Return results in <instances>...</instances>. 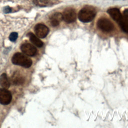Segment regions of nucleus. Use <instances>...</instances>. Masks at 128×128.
Returning <instances> with one entry per match:
<instances>
[{"label": "nucleus", "instance_id": "nucleus-1", "mask_svg": "<svg viewBox=\"0 0 128 128\" xmlns=\"http://www.w3.org/2000/svg\"><path fill=\"white\" fill-rule=\"evenodd\" d=\"M96 14V11L95 8L92 6H87L83 8L79 12L78 18L82 22H88L94 18Z\"/></svg>", "mask_w": 128, "mask_h": 128}, {"label": "nucleus", "instance_id": "nucleus-2", "mask_svg": "<svg viewBox=\"0 0 128 128\" xmlns=\"http://www.w3.org/2000/svg\"><path fill=\"white\" fill-rule=\"evenodd\" d=\"M12 62L14 64L26 68L30 67L32 64L30 58L20 52H17L14 54L12 58Z\"/></svg>", "mask_w": 128, "mask_h": 128}, {"label": "nucleus", "instance_id": "nucleus-3", "mask_svg": "<svg viewBox=\"0 0 128 128\" xmlns=\"http://www.w3.org/2000/svg\"><path fill=\"white\" fill-rule=\"evenodd\" d=\"M98 27L102 30L106 32H110L114 29L113 24L106 18H101L97 22Z\"/></svg>", "mask_w": 128, "mask_h": 128}, {"label": "nucleus", "instance_id": "nucleus-4", "mask_svg": "<svg viewBox=\"0 0 128 128\" xmlns=\"http://www.w3.org/2000/svg\"><path fill=\"white\" fill-rule=\"evenodd\" d=\"M62 20L67 23H72L74 22L76 18V15L75 10L71 8L66 9L62 14Z\"/></svg>", "mask_w": 128, "mask_h": 128}, {"label": "nucleus", "instance_id": "nucleus-5", "mask_svg": "<svg viewBox=\"0 0 128 128\" xmlns=\"http://www.w3.org/2000/svg\"><path fill=\"white\" fill-rule=\"evenodd\" d=\"M12 99L10 92L5 88H0V103L3 105L9 104Z\"/></svg>", "mask_w": 128, "mask_h": 128}, {"label": "nucleus", "instance_id": "nucleus-6", "mask_svg": "<svg viewBox=\"0 0 128 128\" xmlns=\"http://www.w3.org/2000/svg\"><path fill=\"white\" fill-rule=\"evenodd\" d=\"M34 32L38 37L44 38L48 35L49 32V29L44 24H38L34 26Z\"/></svg>", "mask_w": 128, "mask_h": 128}, {"label": "nucleus", "instance_id": "nucleus-7", "mask_svg": "<svg viewBox=\"0 0 128 128\" xmlns=\"http://www.w3.org/2000/svg\"><path fill=\"white\" fill-rule=\"evenodd\" d=\"M20 50L25 54L28 56H34L37 52L36 48L28 43H25L20 46Z\"/></svg>", "mask_w": 128, "mask_h": 128}, {"label": "nucleus", "instance_id": "nucleus-8", "mask_svg": "<svg viewBox=\"0 0 128 128\" xmlns=\"http://www.w3.org/2000/svg\"><path fill=\"white\" fill-rule=\"evenodd\" d=\"M34 3L41 7L50 6L58 3V0H34Z\"/></svg>", "mask_w": 128, "mask_h": 128}, {"label": "nucleus", "instance_id": "nucleus-9", "mask_svg": "<svg viewBox=\"0 0 128 128\" xmlns=\"http://www.w3.org/2000/svg\"><path fill=\"white\" fill-rule=\"evenodd\" d=\"M108 13L110 15L113 20L119 22L122 18V14L118 8H111L108 10Z\"/></svg>", "mask_w": 128, "mask_h": 128}, {"label": "nucleus", "instance_id": "nucleus-10", "mask_svg": "<svg viewBox=\"0 0 128 128\" xmlns=\"http://www.w3.org/2000/svg\"><path fill=\"white\" fill-rule=\"evenodd\" d=\"M62 20V14L60 12H56L53 14L50 18V22L53 26H58Z\"/></svg>", "mask_w": 128, "mask_h": 128}, {"label": "nucleus", "instance_id": "nucleus-11", "mask_svg": "<svg viewBox=\"0 0 128 128\" xmlns=\"http://www.w3.org/2000/svg\"><path fill=\"white\" fill-rule=\"evenodd\" d=\"M28 36H29L30 40V42L36 46L38 47H42L44 45V43L42 41H41L36 36H35L32 33L30 32L28 34Z\"/></svg>", "mask_w": 128, "mask_h": 128}, {"label": "nucleus", "instance_id": "nucleus-12", "mask_svg": "<svg viewBox=\"0 0 128 128\" xmlns=\"http://www.w3.org/2000/svg\"><path fill=\"white\" fill-rule=\"evenodd\" d=\"M10 82L6 74H2L0 76V86L3 88H7L10 86Z\"/></svg>", "mask_w": 128, "mask_h": 128}, {"label": "nucleus", "instance_id": "nucleus-13", "mask_svg": "<svg viewBox=\"0 0 128 128\" xmlns=\"http://www.w3.org/2000/svg\"><path fill=\"white\" fill-rule=\"evenodd\" d=\"M118 22L121 29L124 32L128 33V17H122Z\"/></svg>", "mask_w": 128, "mask_h": 128}, {"label": "nucleus", "instance_id": "nucleus-14", "mask_svg": "<svg viewBox=\"0 0 128 128\" xmlns=\"http://www.w3.org/2000/svg\"><path fill=\"white\" fill-rule=\"evenodd\" d=\"M13 83L14 84L18 85V84H23L24 80L22 76H20V75L16 74V76H13Z\"/></svg>", "mask_w": 128, "mask_h": 128}, {"label": "nucleus", "instance_id": "nucleus-15", "mask_svg": "<svg viewBox=\"0 0 128 128\" xmlns=\"http://www.w3.org/2000/svg\"><path fill=\"white\" fill-rule=\"evenodd\" d=\"M18 37V34L16 32H12L9 36V39L12 42H15Z\"/></svg>", "mask_w": 128, "mask_h": 128}, {"label": "nucleus", "instance_id": "nucleus-16", "mask_svg": "<svg viewBox=\"0 0 128 128\" xmlns=\"http://www.w3.org/2000/svg\"><path fill=\"white\" fill-rule=\"evenodd\" d=\"M12 11V9L10 8L9 6H6L4 8V12L6 13H8V12H10Z\"/></svg>", "mask_w": 128, "mask_h": 128}, {"label": "nucleus", "instance_id": "nucleus-17", "mask_svg": "<svg viewBox=\"0 0 128 128\" xmlns=\"http://www.w3.org/2000/svg\"><path fill=\"white\" fill-rule=\"evenodd\" d=\"M123 14L124 16L125 17H128V8H126L124 10L123 12Z\"/></svg>", "mask_w": 128, "mask_h": 128}]
</instances>
